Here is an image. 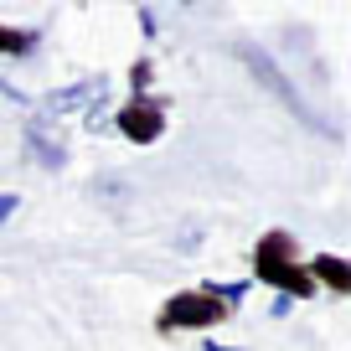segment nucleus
<instances>
[{
  "mask_svg": "<svg viewBox=\"0 0 351 351\" xmlns=\"http://www.w3.org/2000/svg\"><path fill=\"white\" fill-rule=\"evenodd\" d=\"M253 279L269 285L279 300H315V279H310L305 258H300V238L289 228H269L258 243H253Z\"/></svg>",
  "mask_w": 351,
  "mask_h": 351,
  "instance_id": "obj_1",
  "label": "nucleus"
},
{
  "mask_svg": "<svg viewBox=\"0 0 351 351\" xmlns=\"http://www.w3.org/2000/svg\"><path fill=\"white\" fill-rule=\"evenodd\" d=\"M243 295H248V285H217V279H207V285H197V289H181V295H171L160 305L155 330H160V336L212 330V326H222V320L243 305Z\"/></svg>",
  "mask_w": 351,
  "mask_h": 351,
  "instance_id": "obj_2",
  "label": "nucleus"
},
{
  "mask_svg": "<svg viewBox=\"0 0 351 351\" xmlns=\"http://www.w3.org/2000/svg\"><path fill=\"white\" fill-rule=\"evenodd\" d=\"M232 52H238V62H248V73H253V77H258V83H263V88H269V93H274V99H279V104H285V109H289V114H295V119H300V124H310V130H315V134H330V140H336V124H326V119H320V114H315V109H310V104H305V99H300V88H295V83H289V77H285V67H279V62H274V57L263 52V47H258V42H238V47H232Z\"/></svg>",
  "mask_w": 351,
  "mask_h": 351,
  "instance_id": "obj_3",
  "label": "nucleus"
},
{
  "mask_svg": "<svg viewBox=\"0 0 351 351\" xmlns=\"http://www.w3.org/2000/svg\"><path fill=\"white\" fill-rule=\"evenodd\" d=\"M104 104H109V77L93 73V77H77L73 88H57V93H47V99H36V119L42 124H62L67 114H77V109L99 114Z\"/></svg>",
  "mask_w": 351,
  "mask_h": 351,
  "instance_id": "obj_4",
  "label": "nucleus"
},
{
  "mask_svg": "<svg viewBox=\"0 0 351 351\" xmlns=\"http://www.w3.org/2000/svg\"><path fill=\"white\" fill-rule=\"evenodd\" d=\"M165 109H171V99H160V93H130V104L114 109V130L130 145H155L165 134V119H171Z\"/></svg>",
  "mask_w": 351,
  "mask_h": 351,
  "instance_id": "obj_5",
  "label": "nucleus"
},
{
  "mask_svg": "<svg viewBox=\"0 0 351 351\" xmlns=\"http://www.w3.org/2000/svg\"><path fill=\"white\" fill-rule=\"evenodd\" d=\"M310 279H315V289H330V295H351V263L341 258V253H310Z\"/></svg>",
  "mask_w": 351,
  "mask_h": 351,
  "instance_id": "obj_6",
  "label": "nucleus"
},
{
  "mask_svg": "<svg viewBox=\"0 0 351 351\" xmlns=\"http://www.w3.org/2000/svg\"><path fill=\"white\" fill-rule=\"evenodd\" d=\"M26 134H32V145H36V160H42V165H62L67 160V140H57V134H47L42 130V124H26Z\"/></svg>",
  "mask_w": 351,
  "mask_h": 351,
  "instance_id": "obj_7",
  "label": "nucleus"
},
{
  "mask_svg": "<svg viewBox=\"0 0 351 351\" xmlns=\"http://www.w3.org/2000/svg\"><path fill=\"white\" fill-rule=\"evenodd\" d=\"M36 42H42V32H32V26H0V57H26L36 52Z\"/></svg>",
  "mask_w": 351,
  "mask_h": 351,
  "instance_id": "obj_8",
  "label": "nucleus"
},
{
  "mask_svg": "<svg viewBox=\"0 0 351 351\" xmlns=\"http://www.w3.org/2000/svg\"><path fill=\"white\" fill-rule=\"evenodd\" d=\"M150 83H155V62L140 57V62L130 67V88H134V93H150Z\"/></svg>",
  "mask_w": 351,
  "mask_h": 351,
  "instance_id": "obj_9",
  "label": "nucleus"
},
{
  "mask_svg": "<svg viewBox=\"0 0 351 351\" xmlns=\"http://www.w3.org/2000/svg\"><path fill=\"white\" fill-rule=\"evenodd\" d=\"M21 212V191H0V222H11Z\"/></svg>",
  "mask_w": 351,
  "mask_h": 351,
  "instance_id": "obj_10",
  "label": "nucleus"
},
{
  "mask_svg": "<svg viewBox=\"0 0 351 351\" xmlns=\"http://www.w3.org/2000/svg\"><path fill=\"white\" fill-rule=\"evenodd\" d=\"M155 21H160V16H155V5H140V32H145V36H155V32H160Z\"/></svg>",
  "mask_w": 351,
  "mask_h": 351,
  "instance_id": "obj_11",
  "label": "nucleus"
},
{
  "mask_svg": "<svg viewBox=\"0 0 351 351\" xmlns=\"http://www.w3.org/2000/svg\"><path fill=\"white\" fill-rule=\"evenodd\" d=\"M269 315L285 320V315H289V300H279V295H274V300H269Z\"/></svg>",
  "mask_w": 351,
  "mask_h": 351,
  "instance_id": "obj_12",
  "label": "nucleus"
},
{
  "mask_svg": "<svg viewBox=\"0 0 351 351\" xmlns=\"http://www.w3.org/2000/svg\"><path fill=\"white\" fill-rule=\"evenodd\" d=\"M207 351H238V346H207Z\"/></svg>",
  "mask_w": 351,
  "mask_h": 351,
  "instance_id": "obj_13",
  "label": "nucleus"
}]
</instances>
